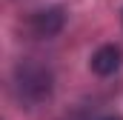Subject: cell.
<instances>
[{"label": "cell", "mask_w": 123, "mask_h": 120, "mask_svg": "<svg viewBox=\"0 0 123 120\" xmlns=\"http://www.w3.org/2000/svg\"><path fill=\"white\" fill-rule=\"evenodd\" d=\"M14 89L26 106H37V103L49 100V94H52V72L43 69L40 63L23 60L14 69Z\"/></svg>", "instance_id": "6da1fadb"}, {"label": "cell", "mask_w": 123, "mask_h": 120, "mask_svg": "<svg viewBox=\"0 0 123 120\" xmlns=\"http://www.w3.org/2000/svg\"><path fill=\"white\" fill-rule=\"evenodd\" d=\"M31 29L37 37H55L63 29V12L60 9H43L31 17Z\"/></svg>", "instance_id": "3957f363"}, {"label": "cell", "mask_w": 123, "mask_h": 120, "mask_svg": "<svg viewBox=\"0 0 123 120\" xmlns=\"http://www.w3.org/2000/svg\"><path fill=\"white\" fill-rule=\"evenodd\" d=\"M100 120H123V117H117V114H106V117H100Z\"/></svg>", "instance_id": "277c9868"}, {"label": "cell", "mask_w": 123, "mask_h": 120, "mask_svg": "<svg viewBox=\"0 0 123 120\" xmlns=\"http://www.w3.org/2000/svg\"><path fill=\"white\" fill-rule=\"evenodd\" d=\"M120 63H123V52L115 43H109V46H100L92 54V72L100 74V77H109L120 69Z\"/></svg>", "instance_id": "7a4b0ae2"}]
</instances>
